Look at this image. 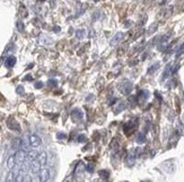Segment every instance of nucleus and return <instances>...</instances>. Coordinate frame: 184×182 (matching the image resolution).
<instances>
[{
	"label": "nucleus",
	"instance_id": "obj_9",
	"mask_svg": "<svg viewBox=\"0 0 184 182\" xmlns=\"http://www.w3.org/2000/svg\"><path fill=\"white\" fill-rule=\"evenodd\" d=\"M41 166L42 165L38 163L36 160H34V161H32V165H31V171L33 172V173H38V172L41 171Z\"/></svg>",
	"mask_w": 184,
	"mask_h": 182
},
{
	"label": "nucleus",
	"instance_id": "obj_28",
	"mask_svg": "<svg viewBox=\"0 0 184 182\" xmlns=\"http://www.w3.org/2000/svg\"><path fill=\"white\" fill-rule=\"evenodd\" d=\"M43 86H44V83L41 82V81L35 83V88H36V89H41V88H43Z\"/></svg>",
	"mask_w": 184,
	"mask_h": 182
},
{
	"label": "nucleus",
	"instance_id": "obj_5",
	"mask_svg": "<svg viewBox=\"0 0 184 182\" xmlns=\"http://www.w3.org/2000/svg\"><path fill=\"white\" fill-rule=\"evenodd\" d=\"M135 150H132V151L129 152L128 156H127V160H125V163H127V165H129V166H132V165L135 164Z\"/></svg>",
	"mask_w": 184,
	"mask_h": 182
},
{
	"label": "nucleus",
	"instance_id": "obj_11",
	"mask_svg": "<svg viewBox=\"0 0 184 182\" xmlns=\"http://www.w3.org/2000/svg\"><path fill=\"white\" fill-rule=\"evenodd\" d=\"M29 141H28V138H23L21 142V150H23V151L25 152H28L29 151Z\"/></svg>",
	"mask_w": 184,
	"mask_h": 182
},
{
	"label": "nucleus",
	"instance_id": "obj_2",
	"mask_svg": "<svg viewBox=\"0 0 184 182\" xmlns=\"http://www.w3.org/2000/svg\"><path fill=\"white\" fill-rule=\"evenodd\" d=\"M50 179V171H49V169H41V171L38 172V179H37V181H48Z\"/></svg>",
	"mask_w": 184,
	"mask_h": 182
},
{
	"label": "nucleus",
	"instance_id": "obj_22",
	"mask_svg": "<svg viewBox=\"0 0 184 182\" xmlns=\"http://www.w3.org/2000/svg\"><path fill=\"white\" fill-rule=\"evenodd\" d=\"M158 68H159V63H155V64H153V65L149 68V70H148V73H149V74H150V73H154L157 69H158Z\"/></svg>",
	"mask_w": 184,
	"mask_h": 182
},
{
	"label": "nucleus",
	"instance_id": "obj_19",
	"mask_svg": "<svg viewBox=\"0 0 184 182\" xmlns=\"http://www.w3.org/2000/svg\"><path fill=\"white\" fill-rule=\"evenodd\" d=\"M148 96H149V92H148L147 90H141L139 93V97H140V99H141V101H146V100L148 99Z\"/></svg>",
	"mask_w": 184,
	"mask_h": 182
},
{
	"label": "nucleus",
	"instance_id": "obj_20",
	"mask_svg": "<svg viewBox=\"0 0 184 182\" xmlns=\"http://www.w3.org/2000/svg\"><path fill=\"white\" fill-rule=\"evenodd\" d=\"M125 107H127V105H125L124 102H121V103H119L118 106L115 107L114 108V113H121L122 110L125 109Z\"/></svg>",
	"mask_w": 184,
	"mask_h": 182
},
{
	"label": "nucleus",
	"instance_id": "obj_1",
	"mask_svg": "<svg viewBox=\"0 0 184 182\" xmlns=\"http://www.w3.org/2000/svg\"><path fill=\"white\" fill-rule=\"evenodd\" d=\"M119 89H120V91H121L122 93H124V95H129L132 90V83L130 82V81H124L123 83L120 84Z\"/></svg>",
	"mask_w": 184,
	"mask_h": 182
},
{
	"label": "nucleus",
	"instance_id": "obj_29",
	"mask_svg": "<svg viewBox=\"0 0 184 182\" xmlns=\"http://www.w3.org/2000/svg\"><path fill=\"white\" fill-rule=\"evenodd\" d=\"M17 28H18V31H21V32L24 31V25H23V23L18 21V23H17Z\"/></svg>",
	"mask_w": 184,
	"mask_h": 182
},
{
	"label": "nucleus",
	"instance_id": "obj_4",
	"mask_svg": "<svg viewBox=\"0 0 184 182\" xmlns=\"http://www.w3.org/2000/svg\"><path fill=\"white\" fill-rule=\"evenodd\" d=\"M26 152L23 151V150H17L16 153H15V158H16V164H22L23 162L25 161V158H26V154H25Z\"/></svg>",
	"mask_w": 184,
	"mask_h": 182
},
{
	"label": "nucleus",
	"instance_id": "obj_33",
	"mask_svg": "<svg viewBox=\"0 0 184 182\" xmlns=\"http://www.w3.org/2000/svg\"><path fill=\"white\" fill-rule=\"evenodd\" d=\"M26 80H28V81H32L33 79H32V76H26Z\"/></svg>",
	"mask_w": 184,
	"mask_h": 182
},
{
	"label": "nucleus",
	"instance_id": "obj_18",
	"mask_svg": "<svg viewBox=\"0 0 184 182\" xmlns=\"http://www.w3.org/2000/svg\"><path fill=\"white\" fill-rule=\"evenodd\" d=\"M135 141L138 142L139 144H143V143L146 142V136H145V134L139 133V134L137 135V137H135Z\"/></svg>",
	"mask_w": 184,
	"mask_h": 182
},
{
	"label": "nucleus",
	"instance_id": "obj_27",
	"mask_svg": "<svg viewBox=\"0 0 184 182\" xmlns=\"http://www.w3.org/2000/svg\"><path fill=\"white\" fill-rule=\"evenodd\" d=\"M66 137H67L66 134H63V133H58V134H57V138H58V139H65Z\"/></svg>",
	"mask_w": 184,
	"mask_h": 182
},
{
	"label": "nucleus",
	"instance_id": "obj_12",
	"mask_svg": "<svg viewBox=\"0 0 184 182\" xmlns=\"http://www.w3.org/2000/svg\"><path fill=\"white\" fill-rule=\"evenodd\" d=\"M15 166H16V158H15V155H11L7 161V168L9 170H14Z\"/></svg>",
	"mask_w": 184,
	"mask_h": 182
},
{
	"label": "nucleus",
	"instance_id": "obj_16",
	"mask_svg": "<svg viewBox=\"0 0 184 182\" xmlns=\"http://www.w3.org/2000/svg\"><path fill=\"white\" fill-rule=\"evenodd\" d=\"M21 142H22L21 138H15L14 141H13V143H11V147H13L14 151H17V150L21 148Z\"/></svg>",
	"mask_w": 184,
	"mask_h": 182
},
{
	"label": "nucleus",
	"instance_id": "obj_23",
	"mask_svg": "<svg viewBox=\"0 0 184 182\" xmlns=\"http://www.w3.org/2000/svg\"><path fill=\"white\" fill-rule=\"evenodd\" d=\"M98 174H100V176H101L102 179H108V175H110V173H108V171H105V170H101V171L98 172Z\"/></svg>",
	"mask_w": 184,
	"mask_h": 182
},
{
	"label": "nucleus",
	"instance_id": "obj_3",
	"mask_svg": "<svg viewBox=\"0 0 184 182\" xmlns=\"http://www.w3.org/2000/svg\"><path fill=\"white\" fill-rule=\"evenodd\" d=\"M28 141H29V145L32 147H38L42 144V139L38 137L37 135H31L28 136Z\"/></svg>",
	"mask_w": 184,
	"mask_h": 182
},
{
	"label": "nucleus",
	"instance_id": "obj_26",
	"mask_svg": "<svg viewBox=\"0 0 184 182\" xmlns=\"http://www.w3.org/2000/svg\"><path fill=\"white\" fill-rule=\"evenodd\" d=\"M85 170H86V171H88V172H90V173H92V172H94V168H93V165H92V164L86 165Z\"/></svg>",
	"mask_w": 184,
	"mask_h": 182
},
{
	"label": "nucleus",
	"instance_id": "obj_8",
	"mask_svg": "<svg viewBox=\"0 0 184 182\" xmlns=\"http://www.w3.org/2000/svg\"><path fill=\"white\" fill-rule=\"evenodd\" d=\"M8 127L10 128V129H13V131H17V132L21 131V127H19L18 123L16 121V120L11 119V118L8 120Z\"/></svg>",
	"mask_w": 184,
	"mask_h": 182
},
{
	"label": "nucleus",
	"instance_id": "obj_6",
	"mask_svg": "<svg viewBox=\"0 0 184 182\" xmlns=\"http://www.w3.org/2000/svg\"><path fill=\"white\" fill-rule=\"evenodd\" d=\"M36 161H37L42 166L46 164V162H48V154H46V152L42 151L41 153H38L37 158H36Z\"/></svg>",
	"mask_w": 184,
	"mask_h": 182
},
{
	"label": "nucleus",
	"instance_id": "obj_17",
	"mask_svg": "<svg viewBox=\"0 0 184 182\" xmlns=\"http://www.w3.org/2000/svg\"><path fill=\"white\" fill-rule=\"evenodd\" d=\"M16 176H17V172H14L13 170H10V172H9V173H8V175H7L6 181H7V182L16 181Z\"/></svg>",
	"mask_w": 184,
	"mask_h": 182
},
{
	"label": "nucleus",
	"instance_id": "obj_10",
	"mask_svg": "<svg viewBox=\"0 0 184 182\" xmlns=\"http://www.w3.org/2000/svg\"><path fill=\"white\" fill-rule=\"evenodd\" d=\"M122 38H123V33H118V34H115L114 37L111 39V45L112 46L116 45L118 43H120V42L122 41Z\"/></svg>",
	"mask_w": 184,
	"mask_h": 182
},
{
	"label": "nucleus",
	"instance_id": "obj_7",
	"mask_svg": "<svg viewBox=\"0 0 184 182\" xmlns=\"http://www.w3.org/2000/svg\"><path fill=\"white\" fill-rule=\"evenodd\" d=\"M71 118L73 119V121H78V120H81L83 118V113L80 109H73L72 113H71Z\"/></svg>",
	"mask_w": 184,
	"mask_h": 182
},
{
	"label": "nucleus",
	"instance_id": "obj_31",
	"mask_svg": "<svg viewBox=\"0 0 184 182\" xmlns=\"http://www.w3.org/2000/svg\"><path fill=\"white\" fill-rule=\"evenodd\" d=\"M86 137H85V135H79L78 137H77V142H85Z\"/></svg>",
	"mask_w": 184,
	"mask_h": 182
},
{
	"label": "nucleus",
	"instance_id": "obj_15",
	"mask_svg": "<svg viewBox=\"0 0 184 182\" xmlns=\"http://www.w3.org/2000/svg\"><path fill=\"white\" fill-rule=\"evenodd\" d=\"M36 158H37V152L35 151V150H33V151H29L27 152V160L29 162L34 161V160H36Z\"/></svg>",
	"mask_w": 184,
	"mask_h": 182
},
{
	"label": "nucleus",
	"instance_id": "obj_13",
	"mask_svg": "<svg viewBox=\"0 0 184 182\" xmlns=\"http://www.w3.org/2000/svg\"><path fill=\"white\" fill-rule=\"evenodd\" d=\"M15 64H16V58L15 56H8L6 62H5V65L7 68H13Z\"/></svg>",
	"mask_w": 184,
	"mask_h": 182
},
{
	"label": "nucleus",
	"instance_id": "obj_25",
	"mask_svg": "<svg viewBox=\"0 0 184 182\" xmlns=\"http://www.w3.org/2000/svg\"><path fill=\"white\" fill-rule=\"evenodd\" d=\"M22 181H25V182L32 181V178L28 174H25V175H23V179H22Z\"/></svg>",
	"mask_w": 184,
	"mask_h": 182
},
{
	"label": "nucleus",
	"instance_id": "obj_32",
	"mask_svg": "<svg viewBox=\"0 0 184 182\" xmlns=\"http://www.w3.org/2000/svg\"><path fill=\"white\" fill-rule=\"evenodd\" d=\"M183 50H184V43H183V44H182V45H181V46H180V48H178V52L183 51Z\"/></svg>",
	"mask_w": 184,
	"mask_h": 182
},
{
	"label": "nucleus",
	"instance_id": "obj_24",
	"mask_svg": "<svg viewBox=\"0 0 184 182\" xmlns=\"http://www.w3.org/2000/svg\"><path fill=\"white\" fill-rule=\"evenodd\" d=\"M16 92H17L18 95H24V92H25L24 87H22V86L17 87V89H16Z\"/></svg>",
	"mask_w": 184,
	"mask_h": 182
},
{
	"label": "nucleus",
	"instance_id": "obj_30",
	"mask_svg": "<svg viewBox=\"0 0 184 182\" xmlns=\"http://www.w3.org/2000/svg\"><path fill=\"white\" fill-rule=\"evenodd\" d=\"M48 84L49 86H52V87H57V84H58V82H57L56 80H49V82H48Z\"/></svg>",
	"mask_w": 184,
	"mask_h": 182
},
{
	"label": "nucleus",
	"instance_id": "obj_21",
	"mask_svg": "<svg viewBox=\"0 0 184 182\" xmlns=\"http://www.w3.org/2000/svg\"><path fill=\"white\" fill-rule=\"evenodd\" d=\"M85 36H86V31H85V29H78V31L76 32V37L78 38V39H83Z\"/></svg>",
	"mask_w": 184,
	"mask_h": 182
},
{
	"label": "nucleus",
	"instance_id": "obj_14",
	"mask_svg": "<svg viewBox=\"0 0 184 182\" xmlns=\"http://www.w3.org/2000/svg\"><path fill=\"white\" fill-rule=\"evenodd\" d=\"M170 74H172V64H167L165 70H164L163 76H162V80H165Z\"/></svg>",
	"mask_w": 184,
	"mask_h": 182
}]
</instances>
